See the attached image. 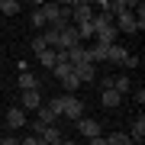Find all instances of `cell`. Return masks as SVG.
Segmentation results:
<instances>
[{
    "instance_id": "cell-18",
    "label": "cell",
    "mask_w": 145,
    "mask_h": 145,
    "mask_svg": "<svg viewBox=\"0 0 145 145\" xmlns=\"http://www.w3.org/2000/svg\"><path fill=\"white\" fill-rule=\"evenodd\" d=\"M100 100H103V106H106V110H116L119 103H123V97H119L113 87H110V90H103V97H100Z\"/></svg>"
},
{
    "instance_id": "cell-16",
    "label": "cell",
    "mask_w": 145,
    "mask_h": 145,
    "mask_svg": "<svg viewBox=\"0 0 145 145\" xmlns=\"http://www.w3.org/2000/svg\"><path fill=\"white\" fill-rule=\"evenodd\" d=\"M113 90L119 93V97L132 93V81H129V74H119V78H113Z\"/></svg>"
},
{
    "instance_id": "cell-28",
    "label": "cell",
    "mask_w": 145,
    "mask_h": 145,
    "mask_svg": "<svg viewBox=\"0 0 145 145\" xmlns=\"http://www.w3.org/2000/svg\"><path fill=\"white\" fill-rule=\"evenodd\" d=\"M58 145H78V142H74V139H61V142H58Z\"/></svg>"
},
{
    "instance_id": "cell-22",
    "label": "cell",
    "mask_w": 145,
    "mask_h": 145,
    "mask_svg": "<svg viewBox=\"0 0 145 145\" xmlns=\"http://www.w3.org/2000/svg\"><path fill=\"white\" fill-rule=\"evenodd\" d=\"M32 29H48L45 16H42V10H32Z\"/></svg>"
},
{
    "instance_id": "cell-19",
    "label": "cell",
    "mask_w": 145,
    "mask_h": 145,
    "mask_svg": "<svg viewBox=\"0 0 145 145\" xmlns=\"http://www.w3.org/2000/svg\"><path fill=\"white\" fill-rule=\"evenodd\" d=\"M52 74H55V78H58V81H65V78H68V74H74V68H71V65H68V61H58V65L52 68Z\"/></svg>"
},
{
    "instance_id": "cell-20",
    "label": "cell",
    "mask_w": 145,
    "mask_h": 145,
    "mask_svg": "<svg viewBox=\"0 0 145 145\" xmlns=\"http://www.w3.org/2000/svg\"><path fill=\"white\" fill-rule=\"evenodd\" d=\"M106 145H132V139L126 132H110L106 135Z\"/></svg>"
},
{
    "instance_id": "cell-5",
    "label": "cell",
    "mask_w": 145,
    "mask_h": 145,
    "mask_svg": "<svg viewBox=\"0 0 145 145\" xmlns=\"http://www.w3.org/2000/svg\"><path fill=\"white\" fill-rule=\"evenodd\" d=\"M78 132L84 135V139H93V135H103V129H100V123H97V119H90V116H81V119H78Z\"/></svg>"
},
{
    "instance_id": "cell-21",
    "label": "cell",
    "mask_w": 145,
    "mask_h": 145,
    "mask_svg": "<svg viewBox=\"0 0 145 145\" xmlns=\"http://www.w3.org/2000/svg\"><path fill=\"white\" fill-rule=\"evenodd\" d=\"M0 13L16 16V13H20V0H0Z\"/></svg>"
},
{
    "instance_id": "cell-10",
    "label": "cell",
    "mask_w": 145,
    "mask_h": 145,
    "mask_svg": "<svg viewBox=\"0 0 145 145\" xmlns=\"http://www.w3.org/2000/svg\"><path fill=\"white\" fill-rule=\"evenodd\" d=\"M126 135H129V139H132V145L145 139V116H142V113H139V116L132 119V126H129V132H126Z\"/></svg>"
},
{
    "instance_id": "cell-12",
    "label": "cell",
    "mask_w": 145,
    "mask_h": 145,
    "mask_svg": "<svg viewBox=\"0 0 145 145\" xmlns=\"http://www.w3.org/2000/svg\"><path fill=\"white\" fill-rule=\"evenodd\" d=\"M16 84H20V90H39V78H36L32 71H20Z\"/></svg>"
},
{
    "instance_id": "cell-23",
    "label": "cell",
    "mask_w": 145,
    "mask_h": 145,
    "mask_svg": "<svg viewBox=\"0 0 145 145\" xmlns=\"http://www.w3.org/2000/svg\"><path fill=\"white\" fill-rule=\"evenodd\" d=\"M29 45H32V52H36V55H39V52H45V48H48V45H45V39H42L39 32L32 36V42H29Z\"/></svg>"
},
{
    "instance_id": "cell-24",
    "label": "cell",
    "mask_w": 145,
    "mask_h": 145,
    "mask_svg": "<svg viewBox=\"0 0 145 145\" xmlns=\"http://www.w3.org/2000/svg\"><path fill=\"white\" fill-rule=\"evenodd\" d=\"M132 97H135V103H145V90L142 87H132Z\"/></svg>"
},
{
    "instance_id": "cell-3",
    "label": "cell",
    "mask_w": 145,
    "mask_h": 145,
    "mask_svg": "<svg viewBox=\"0 0 145 145\" xmlns=\"http://www.w3.org/2000/svg\"><path fill=\"white\" fill-rule=\"evenodd\" d=\"M113 26H116V32H126V36H135V32H139V23H135V16H132V10L119 13Z\"/></svg>"
},
{
    "instance_id": "cell-15",
    "label": "cell",
    "mask_w": 145,
    "mask_h": 145,
    "mask_svg": "<svg viewBox=\"0 0 145 145\" xmlns=\"http://www.w3.org/2000/svg\"><path fill=\"white\" fill-rule=\"evenodd\" d=\"M87 55H90V61H106L110 45H100V42H93V45H87Z\"/></svg>"
},
{
    "instance_id": "cell-1",
    "label": "cell",
    "mask_w": 145,
    "mask_h": 145,
    "mask_svg": "<svg viewBox=\"0 0 145 145\" xmlns=\"http://www.w3.org/2000/svg\"><path fill=\"white\" fill-rule=\"evenodd\" d=\"M48 106H52L58 116H68V119H74V123L84 116V100L81 97H71V93H61V97L48 100Z\"/></svg>"
},
{
    "instance_id": "cell-27",
    "label": "cell",
    "mask_w": 145,
    "mask_h": 145,
    "mask_svg": "<svg viewBox=\"0 0 145 145\" xmlns=\"http://www.w3.org/2000/svg\"><path fill=\"white\" fill-rule=\"evenodd\" d=\"M3 145H20V139H10V135H3Z\"/></svg>"
},
{
    "instance_id": "cell-14",
    "label": "cell",
    "mask_w": 145,
    "mask_h": 145,
    "mask_svg": "<svg viewBox=\"0 0 145 145\" xmlns=\"http://www.w3.org/2000/svg\"><path fill=\"white\" fill-rule=\"evenodd\" d=\"M36 61H39L42 68H48V71H52V68L58 65V52H55V48H45V52L36 55Z\"/></svg>"
},
{
    "instance_id": "cell-4",
    "label": "cell",
    "mask_w": 145,
    "mask_h": 145,
    "mask_svg": "<svg viewBox=\"0 0 145 145\" xmlns=\"http://www.w3.org/2000/svg\"><path fill=\"white\" fill-rule=\"evenodd\" d=\"M78 29L74 26H65V29H58V48H61V52H68V48H74L78 45Z\"/></svg>"
},
{
    "instance_id": "cell-25",
    "label": "cell",
    "mask_w": 145,
    "mask_h": 145,
    "mask_svg": "<svg viewBox=\"0 0 145 145\" xmlns=\"http://www.w3.org/2000/svg\"><path fill=\"white\" fill-rule=\"evenodd\" d=\"M123 68H139V55H129V58L123 61Z\"/></svg>"
},
{
    "instance_id": "cell-2",
    "label": "cell",
    "mask_w": 145,
    "mask_h": 145,
    "mask_svg": "<svg viewBox=\"0 0 145 145\" xmlns=\"http://www.w3.org/2000/svg\"><path fill=\"white\" fill-rule=\"evenodd\" d=\"M93 20V3H71V26H84Z\"/></svg>"
},
{
    "instance_id": "cell-29",
    "label": "cell",
    "mask_w": 145,
    "mask_h": 145,
    "mask_svg": "<svg viewBox=\"0 0 145 145\" xmlns=\"http://www.w3.org/2000/svg\"><path fill=\"white\" fill-rule=\"evenodd\" d=\"M36 145H48V142H45V139H39V135H36Z\"/></svg>"
},
{
    "instance_id": "cell-30",
    "label": "cell",
    "mask_w": 145,
    "mask_h": 145,
    "mask_svg": "<svg viewBox=\"0 0 145 145\" xmlns=\"http://www.w3.org/2000/svg\"><path fill=\"white\" fill-rule=\"evenodd\" d=\"M0 145H3V135H0Z\"/></svg>"
},
{
    "instance_id": "cell-17",
    "label": "cell",
    "mask_w": 145,
    "mask_h": 145,
    "mask_svg": "<svg viewBox=\"0 0 145 145\" xmlns=\"http://www.w3.org/2000/svg\"><path fill=\"white\" fill-rule=\"evenodd\" d=\"M39 139H45L48 145H58V142L65 139V135H61V129H58V126H45V129H42V135H39Z\"/></svg>"
},
{
    "instance_id": "cell-8",
    "label": "cell",
    "mask_w": 145,
    "mask_h": 145,
    "mask_svg": "<svg viewBox=\"0 0 145 145\" xmlns=\"http://www.w3.org/2000/svg\"><path fill=\"white\" fill-rule=\"evenodd\" d=\"M74 74H78V81H81V84H90V81H97V68H93L90 61H81V65H74Z\"/></svg>"
},
{
    "instance_id": "cell-6",
    "label": "cell",
    "mask_w": 145,
    "mask_h": 145,
    "mask_svg": "<svg viewBox=\"0 0 145 145\" xmlns=\"http://www.w3.org/2000/svg\"><path fill=\"white\" fill-rule=\"evenodd\" d=\"M42 106V93L39 90H23V97H20V110L26 113V110H39Z\"/></svg>"
},
{
    "instance_id": "cell-9",
    "label": "cell",
    "mask_w": 145,
    "mask_h": 145,
    "mask_svg": "<svg viewBox=\"0 0 145 145\" xmlns=\"http://www.w3.org/2000/svg\"><path fill=\"white\" fill-rule=\"evenodd\" d=\"M36 119H39L42 126H55V123H58V119H61V116H58V113H55V110L48 106V103H42V106L36 110Z\"/></svg>"
},
{
    "instance_id": "cell-13",
    "label": "cell",
    "mask_w": 145,
    "mask_h": 145,
    "mask_svg": "<svg viewBox=\"0 0 145 145\" xmlns=\"http://www.w3.org/2000/svg\"><path fill=\"white\" fill-rule=\"evenodd\" d=\"M126 58H129V52H126V48L119 45V42H113V45H110V55H106V61H110V65H123Z\"/></svg>"
},
{
    "instance_id": "cell-7",
    "label": "cell",
    "mask_w": 145,
    "mask_h": 145,
    "mask_svg": "<svg viewBox=\"0 0 145 145\" xmlns=\"http://www.w3.org/2000/svg\"><path fill=\"white\" fill-rule=\"evenodd\" d=\"M65 55H68V65H71V68H74V65H81V61H90V55H87V45H81V42H78L74 48H68ZM90 65H93V61H90Z\"/></svg>"
},
{
    "instance_id": "cell-11",
    "label": "cell",
    "mask_w": 145,
    "mask_h": 145,
    "mask_svg": "<svg viewBox=\"0 0 145 145\" xmlns=\"http://www.w3.org/2000/svg\"><path fill=\"white\" fill-rule=\"evenodd\" d=\"M7 123H10V129H23L29 119H26V113H23L20 106H10V110H7Z\"/></svg>"
},
{
    "instance_id": "cell-26",
    "label": "cell",
    "mask_w": 145,
    "mask_h": 145,
    "mask_svg": "<svg viewBox=\"0 0 145 145\" xmlns=\"http://www.w3.org/2000/svg\"><path fill=\"white\" fill-rule=\"evenodd\" d=\"M87 145H106V135H93V139H87Z\"/></svg>"
}]
</instances>
